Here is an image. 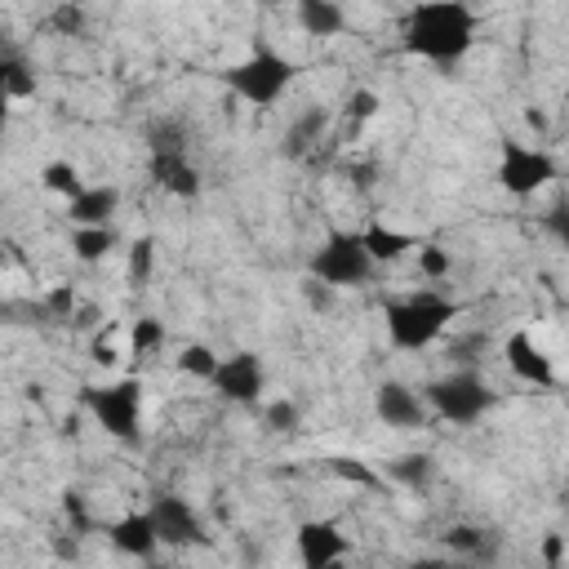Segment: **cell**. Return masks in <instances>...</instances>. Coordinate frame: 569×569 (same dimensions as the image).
Listing matches in <instances>:
<instances>
[{
	"mask_svg": "<svg viewBox=\"0 0 569 569\" xmlns=\"http://www.w3.org/2000/svg\"><path fill=\"white\" fill-rule=\"evenodd\" d=\"M476 31H480V18H476L471 4H462V0H427V4H413L405 13L400 44L413 58L453 67V62H462L471 53Z\"/></svg>",
	"mask_w": 569,
	"mask_h": 569,
	"instance_id": "obj_1",
	"label": "cell"
},
{
	"mask_svg": "<svg viewBox=\"0 0 569 569\" xmlns=\"http://www.w3.org/2000/svg\"><path fill=\"white\" fill-rule=\"evenodd\" d=\"M458 302L453 298H445V293H436V289H418V293H409V298H396V302H387V338H391V347H400V351H422V347H431L453 320H458Z\"/></svg>",
	"mask_w": 569,
	"mask_h": 569,
	"instance_id": "obj_2",
	"label": "cell"
},
{
	"mask_svg": "<svg viewBox=\"0 0 569 569\" xmlns=\"http://www.w3.org/2000/svg\"><path fill=\"white\" fill-rule=\"evenodd\" d=\"M293 76H298V62L284 58V53H276L267 40H258L240 62H231V67L222 71V84H227L240 102L267 111V107H276V102L289 93Z\"/></svg>",
	"mask_w": 569,
	"mask_h": 569,
	"instance_id": "obj_3",
	"label": "cell"
},
{
	"mask_svg": "<svg viewBox=\"0 0 569 569\" xmlns=\"http://www.w3.org/2000/svg\"><path fill=\"white\" fill-rule=\"evenodd\" d=\"M80 405L93 413V422L120 440L133 445L142 436V382L138 378H116V382H89L80 391Z\"/></svg>",
	"mask_w": 569,
	"mask_h": 569,
	"instance_id": "obj_4",
	"label": "cell"
},
{
	"mask_svg": "<svg viewBox=\"0 0 569 569\" xmlns=\"http://www.w3.org/2000/svg\"><path fill=\"white\" fill-rule=\"evenodd\" d=\"M422 400H427V409L440 413L445 422L471 427V422H480V418L493 409L498 391H489V382H485L476 369H458V373L431 378V382L422 387Z\"/></svg>",
	"mask_w": 569,
	"mask_h": 569,
	"instance_id": "obj_5",
	"label": "cell"
},
{
	"mask_svg": "<svg viewBox=\"0 0 569 569\" xmlns=\"http://www.w3.org/2000/svg\"><path fill=\"white\" fill-rule=\"evenodd\" d=\"M378 262L369 258L360 231H329L320 240V249L311 253V280L329 284V289H360L373 284Z\"/></svg>",
	"mask_w": 569,
	"mask_h": 569,
	"instance_id": "obj_6",
	"label": "cell"
},
{
	"mask_svg": "<svg viewBox=\"0 0 569 569\" xmlns=\"http://www.w3.org/2000/svg\"><path fill=\"white\" fill-rule=\"evenodd\" d=\"M498 187L516 200L542 191L551 178H556V160L542 151V147H529V142H516V138H502L498 147V169H493Z\"/></svg>",
	"mask_w": 569,
	"mask_h": 569,
	"instance_id": "obj_7",
	"label": "cell"
},
{
	"mask_svg": "<svg viewBox=\"0 0 569 569\" xmlns=\"http://www.w3.org/2000/svg\"><path fill=\"white\" fill-rule=\"evenodd\" d=\"M151 520H156V533H160V547H204L209 533H204V520L196 516V507L178 493H156L151 498Z\"/></svg>",
	"mask_w": 569,
	"mask_h": 569,
	"instance_id": "obj_8",
	"label": "cell"
},
{
	"mask_svg": "<svg viewBox=\"0 0 569 569\" xmlns=\"http://www.w3.org/2000/svg\"><path fill=\"white\" fill-rule=\"evenodd\" d=\"M227 405H258L262 400V391H267V369H262V360L253 356V351H231V356H222V365H218V373H213V382H209Z\"/></svg>",
	"mask_w": 569,
	"mask_h": 569,
	"instance_id": "obj_9",
	"label": "cell"
},
{
	"mask_svg": "<svg viewBox=\"0 0 569 569\" xmlns=\"http://www.w3.org/2000/svg\"><path fill=\"white\" fill-rule=\"evenodd\" d=\"M293 542H298L302 569H325L333 560H347V547H351V538L342 533L338 520H302Z\"/></svg>",
	"mask_w": 569,
	"mask_h": 569,
	"instance_id": "obj_10",
	"label": "cell"
},
{
	"mask_svg": "<svg viewBox=\"0 0 569 569\" xmlns=\"http://www.w3.org/2000/svg\"><path fill=\"white\" fill-rule=\"evenodd\" d=\"M373 413L387 422V427H396V431H413V427H422L427 422V400H422V391H413L409 382H382L378 391H373Z\"/></svg>",
	"mask_w": 569,
	"mask_h": 569,
	"instance_id": "obj_11",
	"label": "cell"
},
{
	"mask_svg": "<svg viewBox=\"0 0 569 569\" xmlns=\"http://www.w3.org/2000/svg\"><path fill=\"white\" fill-rule=\"evenodd\" d=\"M502 360H507V369L520 378V382H529V387H556V365H551V356L533 342V333H511L507 342H502Z\"/></svg>",
	"mask_w": 569,
	"mask_h": 569,
	"instance_id": "obj_12",
	"label": "cell"
},
{
	"mask_svg": "<svg viewBox=\"0 0 569 569\" xmlns=\"http://www.w3.org/2000/svg\"><path fill=\"white\" fill-rule=\"evenodd\" d=\"M107 538L120 556H133V560H151L160 551V533H156L151 511H124L120 520L107 525Z\"/></svg>",
	"mask_w": 569,
	"mask_h": 569,
	"instance_id": "obj_13",
	"label": "cell"
},
{
	"mask_svg": "<svg viewBox=\"0 0 569 569\" xmlns=\"http://www.w3.org/2000/svg\"><path fill=\"white\" fill-rule=\"evenodd\" d=\"M147 169H151V182H156L160 191H169V196H178V200L200 196V169L191 164V156H151Z\"/></svg>",
	"mask_w": 569,
	"mask_h": 569,
	"instance_id": "obj_14",
	"label": "cell"
},
{
	"mask_svg": "<svg viewBox=\"0 0 569 569\" xmlns=\"http://www.w3.org/2000/svg\"><path fill=\"white\" fill-rule=\"evenodd\" d=\"M116 209H120V187H107V182L84 187L76 200H67V218L76 227H111Z\"/></svg>",
	"mask_w": 569,
	"mask_h": 569,
	"instance_id": "obj_15",
	"label": "cell"
},
{
	"mask_svg": "<svg viewBox=\"0 0 569 569\" xmlns=\"http://www.w3.org/2000/svg\"><path fill=\"white\" fill-rule=\"evenodd\" d=\"M360 240H365V249H369V258L382 267V262H400L409 249H413V236L409 231H396V227H387V222H365L360 227Z\"/></svg>",
	"mask_w": 569,
	"mask_h": 569,
	"instance_id": "obj_16",
	"label": "cell"
},
{
	"mask_svg": "<svg viewBox=\"0 0 569 569\" xmlns=\"http://www.w3.org/2000/svg\"><path fill=\"white\" fill-rule=\"evenodd\" d=\"M142 138H147V151H151V156H187V147H191V129H187V120H178V116L151 120Z\"/></svg>",
	"mask_w": 569,
	"mask_h": 569,
	"instance_id": "obj_17",
	"label": "cell"
},
{
	"mask_svg": "<svg viewBox=\"0 0 569 569\" xmlns=\"http://www.w3.org/2000/svg\"><path fill=\"white\" fill-rule=\"evenodd\" d=\"M325 124H329V111H325V107H307V111L289 124V133H284V156H289V160H302V156L320 142Z\"/></svg>",
	"mask_w": 569,
	"mask_h": 569,
	"instance_id": "obj_18",
	"label": "cell"
},
{
	"mask_svg": "<svg viewBox=\"0 0 569 569\" xmlns=\"http://www.w3.org/2000/svg\"><path fill=\"white\" fill-rule=\"evenodd\" d=\"M298 27L307 36H338L347 27V9L333 0H302L298 4Z\"/></svg>",
	"mask_w": 569,
	"mask_h": 569,
	"instance_id": "obj_19",
	"label": "cell"
},
{
	"mask_svg": "<svg viewBox=\"0 0 569 569\" xmlns=\"http://www.w3.org/2000/svg\"><path fill=\"white\" fill-rule=\"evenodd\" d=\"M0 93L9 98V102H18V98H31L36 93V71L27 67V58L22 53H13V49H4L0 53Z\"/></svg>",
	"mask_w": 569,
	"mask_h": 569,
	"instance_id": "obj_20",
	"label": "cell"
},
{
	"mask_svg": "<svg viewBox=\"0 0 569 569\" xmlns=\"http://www.w3.org/2000/svg\"><path fill=\"white\" fill-rule=\"evenodd\" d=\"M116 244H120L116 227H76V231H71V253H76L80 262H102Z\"/></svg>",
	"mask_w": 569,
	"mask_h": 569,
	"instance_id": "obj_21",
	"label": "cell"
},
{
	"mask_svg": "<svg viewBox=\"0 0 569 569\" xmlns=\"http://www.w3.org/2000/svg\"><path fill=\"white\" fill-rule=\"evenodd\" d=\"M40 182H44V191H53V196H62V200H76V196L89 187V182H80V169H76L71 160H53V164H44Z\"/></svg>",
	"mask_w": 569,
	"mask_h": 569,
	"instance_id": "obj_22",
	"label": "cell"
},
{
	"mask_svg": "<svg viewBox=\"0 0 569 569\" xmlns=\"http://www.w3.org/2000/svg\"><path fill=\"white\" fill-rule=\"evenodd\" d=\"M218 365H222V356H213V347H204V342H191V347H182V351H178V369H182L187 378L213 382Z\"/></svg>",
	"mask_w": 569,
	"mask_h": 569,
	"instance_id": "obj_23",
	"label": "cell"
},
{
	"mask_svg": "<svg viewBox=\"0 0 569 569\" xmlns=\"http://www.w3.org/2000/svg\"><path fill=\"white\" fill-rule=\"evenodd\" d=\"M325 467H329L338 480H347V485H360V489H382V476H378L369 462H360V458H342V453H333V458H325Z\"/></svg>",
	"mask_w": 569,
	"mask_h": 569,
	"instance_id": "obj_24",
	"label": "cell"
},
{
	"mask_svg": "<svg viewBox=\"0 0 569 569\" xmlns=\"http://www.w3.org/2000/svg\"><path fill=\"white\" fill-rule=\"evenodd\" d=\"M164 347V325L156 320V316H142V320H133L129 325V356H151V351H160Z\"/></svg>",
	"mask_w": 569,
	"mask_h": 569,
	"instance_id": "obj_25",
	"label": "cell"
},
{
	"mask_svg": "<svg viewBox=\"0 0 569 569\" xmlns=\"http://www.w3.org/2000/svg\"><path fill=\"white\" fill-rule=\"evenodd\" d=\"M387 476L400 480V485H409V489H427L431 485V458L427 453H405V458H396L387 467Z\"/></svg>",
	"mask_w": 569,
	"mask_h": 569,
	"instance_id": "obj_26",
	"label": "cell"
},
{
	"mask_svg": "<svg viewBox=\"0 0 569 569\" xmlns=\"http://www.w3.org/2000/svg\"><path fill=\"white\" fill-rule=\"evenodd\" d=\"M151 271H156V240L151 236H138L129 244V284L142 289L151 280Z\"/></svg>",
	"mask_w": 569,
	"mask_h": 569,
	"instance_id": "obj_27",
	"label": "cell"
},
{
	"mask_svg": "<svg viewBox=\"0 0 569 569\" xmlns=\"http://www.w3.org/2000/svg\"><path fill=\"white\" fill-rule=\"evenodd\" d=\"M445 547L458 551V556H476V551L489 547V533L480 525H453V529H445Z\"/></svg>",
	"mask_w": 569,
	"mask_h": 569,
	"instance_id": "obj_28",
	"label": "cell"
},
{
	"mask_svg": "<svg viewBox=\"0 0 569 569\" xmlns=\"http://www.w3.org/2000/svg\"><path fill=\"white\" fill-rule=\"evenodd\" d=\"M262 422H267V431L293 436V431H298V422H302V413H298V405H293V400H271V405L262 409Z\"/></svg>",
	"mask_w": 569,
	"mask_h": 569,
	"instance_id": "obj_29",
	"label": "cell"
},
{
	"mask_svg": "<svg viewBox=\"0 0 569 569\" xmlns=\"http://www.w3.org/2000/svg\"><path fill=\"white\" fill-rule=\"evenodd\" d=\"M40 307H44L49 320H71V316H76V289H71V284H53V289L40 298Z\"/></svg>",
	"mask_w": 569,
	"mask_h": 569,
	"instance_id": "obj_30",
	"label": "cell"
},
{
	"mask_svg": "<svg viewBox=\"0 0 569 569\" xmlns=\"http://www.w3.org/2000/svg\"><path fill=\"white\" fill-rule=\"evenodd\" d=\"M378 116V93L373 89H356V93H347V120H373Z\"/></svg>",
	"mask_w": 569,
	"mask_h": 569,
	"instance_id": "obj_31",
	"label": "cell"
},
{
	"mask_svg": "<svg viewBox=\"0 0 569 569\" xmlns=\"http://www.w3.org/2000/svg\"><path fill=\"white\" fill-rule=\"evenodd\" d=\"M418 267H422V276L440 280V276H449V253H445L440 244H422V249H418Z\"/></svg>",
	"mask_w": 569,
	"mask_h": 569,
	"instance_id": "obj_32",
	"label": "cell"
},
{
	"mask_svg": "<svg viewBox=\"0 0 569 569\" xmlns=\"http://www.w3.org/2000/svg\"><path fill=\"white\" fill-rule=\"evenodd\" d=\"M49 22H53L62 36H76V31L84 27V9H76V4H58V9L49 13Z\"/></svg>",
	"mask_w": 569,
	"mask_h": 569,
	"instance_id": "obj_33",
	"label": "cell"
},
{
	"mask_svg": "<svg viewBox=\"0 0 569 569\" xmlns=\"http://www.w3.org/2000/svg\"><path fill=\"white\" fill-rule=\"evenodd\" d=\"M542 227H547V231L569 249V204H556V209L542 218Z\"/></svg>",
	"mask_w": 569,
	"mask_h": 569,
	"instance_id": "obj_34",
	"label": "cell"
},
{
	"mask_svg": "<svg viewBox=\"0 0 569 569\" xmlns=\"http://www.w3.org/2000/svg\"><path fill=\"white\" fill-rule=\"evenodd\" d=\"M62 511L76 529H89V511H84V498L80 493H62Z\"/></svg>",
	"mask_w": 569,
	"mask_h": 569,
	"instance_id": "obj_35",
	"label": "cell"
},
{
	"mask_svg": "<svg viewBox=\"0 0 569 569\" xmlns=\"http://www.w3.org/2000/svg\"><path fill=\"white\" fill-rule=\"evenodd\" d=\"M89 360H93V365H116V360H120L107 333H98V338H93V347H89Z\"/></svg>",
	"mask_w": 569,
	"mask_h": 569,
	"instance_id": "obj_36",
	"label": "cell"
},
{
	"mask_svg": "<svg viewBox=\"0 0 569 569\" xmlns=\"http://www.w3.org/2000/svg\"><path fill=\"white\" fill-rule=\"evenodd\" d=\"M560 556H565V533H547V538H542V560H547V569H556Z\"/></svg>",
	"mask_w": 569,
	"mask_h": 569,
	"instance_id": "obj_37",
	"label": "cell"
},
{
	"mask_svg": "<svg viewBox=\"0 0 569 569\" xmlns=\"http://www.w3.org/2000/svg\"><path fill=\"white\" fill-rule=\"evenodd\" d=\"M351 178H356L360 187H369V182H373V164H351Z\"/></svg>",
	"mask_w": 569,
	"mask_h": 569,
	"instance_id": "obj_38",
	"label": "cell"
},
{
	"mask_svg": "<svg viewBox=\"0 0 569 569\" xmlns=\"http://www.w3.org/2000/svg\"><path fill=\"white\" fill-rule=\"evenodd\" d=\"M422 569H462V565H453V560H440V556H427V560H422Z\"/></svg>",
	"mask_w": 569,
	"mask_h": 569,
	"instance_id": "obj_39",
	"label": "cell"
},
{
	"mask_svg": "<svg viewBox=\"0 0 569 569\" xmlns=\"http://www.w3.org/2000/svg\"><path fill=\"white\" fill-rule=\"evenodd\" d=\"M325 569H347V565H342V560H333V565H325Z\"/></svg>",
	"mask_w": 569,
	"mask_h": 569,
	"instance_id": "obj_40",
	"label": "cell"
},
{
	"mask_svg": "<svg viewBox=\"0 0 569 569\" xmlns=\"http://www.w3.org/2000/svg\"><path fill=\"white\" fill-rule=\"evenodd\" d=\"M405 569H422V560H409V565H405Z\"/></svg>",
	"mask_w": 569,
	"mask_h": 569,
	"instance_id": "obj_41",
	"label": "cell"
},
{
	"mask_svg": "<svg viewBox=\"0 0 569 569\" xmlns=\"http://www.w3.org/2000/svg\"><path fill=\"white\" fill-rule=\"evenodd\" d=\"M565 511H569V498H565Z\"/></svg>",
	"mask_w": 569,
	"mask_h": 569,
	"instance_id": "obj_42",
	"label": "cell"
}]
</instances>
